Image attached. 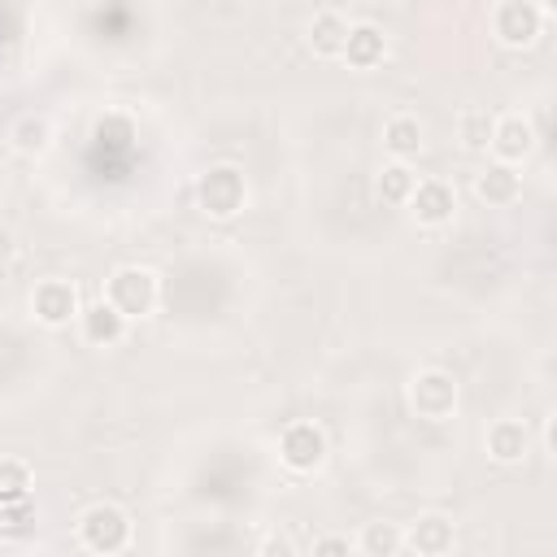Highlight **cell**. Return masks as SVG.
Listing matches in <instances>:
<instances>
[{
  "label": "cell",
  "instance_id": "obj_1",
  "mask_svg": "<svg viewBox=\"0 0 557 557\" xmlns=\"http://www.w3.org/2000/svg\"><path fill=\"white\" fill-rule=\"evenodd\" d=\"M131 535H135L131 513H126L122 505H113V500H96V505H87V509L78 513V544H83L87 553L113 557V553H122V548L131 544Z\"/></svg>",
  "mask_w": 557,
  "mask_h": 557
},
{
  "label": "cell",
  "instance_id": "obj_2",
  "mask_svg": "<svg viewBox=\"0 0 557 557\" xmlns=\"http://www.w3.org/2000/svg\"><path fill=\"white\" fill-rule=\"evenodd\" d=\"M157 296H161V283H157V274L144 270V265H122V270H113L109 283H104V300H109L126 322L148 318V313L157 309Z\"/></svg>",
  "mask_w": 557,
  "mask_h": 557
},
{
  "label": "cell",
  "instance_id": "obj_3",
  "mask_svg": "<svg viewBox=\"0 0 557 557\" xmlns=\"http://www.w3.org/2000/svg\"><path fill=\"white\" fill-rule=\"evenodd\" d=\"M196 205H200L209 218H218V222L235 218V213L248 205L244 170H235V165H209V170L196 178Z\"/></svg>",
  "mask_w": 557,
  "mask_h": 557
},
{
  "label": "cell",
  "instance_id": "obj_4",
  "mask_svg": "<svg viewBox=\"0 0 557 557\" xmlns=\"http://www.w3.org/2000/svg\"><path fill=\"white\" fill-rule=\"evenodd\" d=\"M457 379L448 370H418L409 379V409L422 418V422H444L457 413Z\"/></svg>",
  "mask_w": 557,
  "mask_h": 557
},
{
  "label": "cell",
  "instance_id": "obj_5",
  "mask_svg": "<svg viewBox=\"0 0 557 557\" xmlns=\"http://www.w3.org/2000/svg\"><path fill=\"white\" fill-rule=\"evenodd\" d=\"M492 35L505 48H531L544 35V13L535 0H496L492 9Z\"/></svg>",
  "mask_w": 557,
  "mask_h": 557
},
{
  "label": "cell",
  "instance_id": "obj_6",
  "mask_svg": "<svg viewBox=\"0 0 557 557\" xmlns=\"http://www.w3.org/2000/svg\"><path fill=\"white\" fill-rule=\"evenodd\" d=\"M278 461L292 470V474H313L322 461H326V435L318 422H287L283 435H278Z\"/></svg>",
  "mask_w": 557,
  "mask_h": 557
},
{
  "label": "cell",
  "instance_id": "obj_7",
  "mask_svg": "<svg viewBox=\"0 0 557 557\" xmlns=\"http://www.w3.org/2000/svg\"><path fill=\"white\" fill-rule=\"evenodd\" d=\"M78 309H83V300H78V287L70 278H44L30 292V318L39 326H52V331L70 326V322H78Z\"/></svg>",
  "mask_w": 557,
  "mask_h": 557
},
{
  "label": "cell",
  "instance_id": "obj_8",
  "mask_svg": "<svg viewBox=\"0 0 557 557\" xmlns=\"http://www.w3.org/2000/svg\"><path fill=\"white\" fill-rule=\"evenodd\" d=\"M409 218L418 226H448L453 213H457V191L444 183V178H418L409 200H405Z\"/></svg>",
  "mask_w": 557,
  "mask_h": 557
},
{
  "label": "cell",
  "instance_id": "obj_9",
  "mask_svg": "<svg viewBox=\"0 0 557 557\" xmlns=\"http://www.w3.org/2000/svg\"><path fill=\"white\" fill-rule=\"evenodd\" d=\"M492 157L505 165H522L535 152V126L522 113H500L492 117V139H487Z\"/></svg>",
  "mask_w": 557,
  "mask_h": 557
},
{
  "label": "cell",
  "instance_id": "obj_10",
  "mask_svg": "<svg viewBox=\"0 0 557 557\" xmlns=\"http://www.w3.org/2000/svg\"><path fill=\"white\" fill-rule=\"evenodd\" d=\"M531 444H535V435H531V426L522 418H496L483 431V448H487V457L496 466H518L531 453Z\"/></svg>",
  "mask_w": 557,
  "mask_h": 557
},
{
  "label": "cell",
  "instance_id": "obj_11",
  "mask_svg": "<svg viewBox=\"0 0 557 557\" xmlns=\"http://www.w3.org/2000/svg\"><path fill=\"white\" fill-rule=\"evenodd\" d=\"M457 544V527L448 513H422L405 527V548H413L418 557H444Z\"/></svg>",
  "mask_w": 557,
  "mask_h": 557
},
{
  "label": "cell",
  "instance_id": "obj_12",
  "mask_svg": "<svg viewBox=\"0 0 557 557\" xmlns=\"http://www.w3.org/2000/svg\"><path fill=\"white\" fill-rule=\"evenodd\" d=\"M78 331H83V339H87L91 348H113V344L126 339L131 322L100 296L96 305H83V309H78Z\"/></svg>",
  "mask_w": 557,
  "mask_h": 557
},
{
  "label": "cell",
  "instance_id": "obj_13",
  "mask_svg": "<svg viewBox=\"0 0 557 557\" xmlns=\"http://www.w3.org/2000/svg\"><path fill=\"white\" fill-rule=\"evenodd\" d=\"M474 196H479L487 209H509V205H518V196H522V174H518L513 165H505V161H492V165H483V170L474 174Z\"/></svg>",
  "mask_w": 557,
  "mask_h": 557
},
{
  "label": "cell",
  "instance_id": "obj_14",
  "mask_svg": "<svg viewBox=\"0 0 557 557\" xmlns=\"http://www.w3.org/2000/svg\"><path fill=\"white\" fill-rule=\"evenodd\" d=\"M383 57H387V35L374 22H352L339 61H348L352 70H374V65H383Z\"/></svg>",
  "mask_w": 557,
  "mask_h": 557
},
{
  "label": "cell",
  "instance_id": "obj_15",
  "mask_svg": "<svg viewBox=\"0 0 557 557\" xmlns=\"http://www.w3.org/2000/svg\"><path fill=\"white\" fill-rule=\"evenodd\" d=\"M348 17L344 13H335V9H322V13H313V22H309V30H305V44H309V52L313 57H322V61H335L339 52H344V39H348Z\"/></svg>",
  "mask_w": 557,
  "mask_h": 557
},
{
  "label": "cell",
  "instance_id": "obj_16",
  "mask_svg": "<svg viewBox=\"0 0 557 557\" xmlns=\"http://www.w3.org/2000/svg\"><path fill=\"white\" fill-rule=\"evenodd\" d=\"M426 144V126L413 117V113H392L383 122V148L392 161H413Z\"/></svg>",
  "mask_w": 557,
  "mask_h": 557
},
{
  "label": "cell",
  "instance_id": "obj_17",
  "mask_svg": "<svg viewBox=\"0 0 557 557\" xmlns=\"http://www.w3.org/2000/svg\"><path fill=\"white\" fill-rule=\"evenodd\" d=\"M9 144H13V152H22V157H39V152L52 148V122H48L44 113H22V117L9 126Z\"/></svg>",
  "mask_w": 557,
  "mask_h": 557
},
{
  "label": "cell",
  "instance_id": "obj_18",
  "mask_svg": "<svg viewBox=\"0 0 557 557\" xmlns=\"http://www.w3.org/2000/svg\"><path fill=\"white\" fill-rule=\"evenodd\" d=\"M352 548H361L366 557H396L405 548V531L396 522H366L361 535L352 540Z\"/></svg>",
  "mask_w": 557,
  "mask_h": 557
},
{
  "label": "cell",
  "instance_id": "obj_19",
  "mask_svg": "<svg viewBox=\"0 0 557 557\" xmlns=\"http://www.w3.org/2000/svg\"><path fill=\"white\" fill-rule=\"evenodd\" d=\"M413 183H418V174L409 170V161H387L379 170V178H374V191H379L383 205H405L409 191H413Z\"/></svg>",
  "mask_w": 557,
  "mask_h": 557
},
{
  "label": "cell",
  "instance_id": "obj_20",
  "mask_svg": "<svg viewBox=\"0 0 557 557\" xmlns=\"http://www.w3.org/2000/svg\"><path fill=\"white\" fill-rule=\"evenodd\" d=\"M30 466L22 457H0V505H17V500H30Z\"/></svg>",
  "mask_w": 557,
  "mask_h": 557
},
{
  "label": "cell",
  "instance_id": "obj_21",
  "mask_svg": "<svg viewBox=\"0 0 557 557\" xmlns=\"http://www.w3.org/2000/svg\"><path fill=\"white\" fill-rule=\"evenodd\" d=\"M457 139L466 152H487V139H492V113L487 109H466L457 117Z\"/></svg>",
  "mask_w": 557,
  "mask_h": 557
},
{
  "label": "cell",
  "instance_id": "obj_22",
  "mask_svg": "<svg viewBox=\"0 0 557 557\" xmlns=\"http://www.w3.org/2000/svg\"><path fill=\"white\" fill-rule=\"evenodd\" d=\"M352 553V540L348 535H322L313 540V557H348Z\"/></svg>",
  "mask_w": 557,
  "mask_h": 557
},
{
  "label": "cell",
  "instance_id": "obj_23",
  "mask_svg": "<svg viewBox=\"0 0 557 557\" xmlns=\"http://www.w3.org/2000/svg\"><path fill=\"white\" fill-rule=\"evenodd\" d=\"M261 553H283L287 557V553H296V544L287 535H270V540H261Z\"/></svg>",
  "mask_w": 557,
  "mask_h": 557
},
{
  "label": "cell",
  "instance_id": "obj_24",
  "mask_svg": "<svg viewBox=\"0 0 557 557\" xmlns=\"http://www.w3.org/2000/svg\"><path fill=\"white\" fill-rule=\"evenodd\" d=\"M13 257V231L0 222V261H9Z\"/></svg>",
  "mask_w": 557,
  "mask_h": 557
},
{
  "label": "cell",
  "instance_id": "obj_25",
  "mask_svg": "<svg viewBox=\"0 0 557 557\" xmlns=\"http://www.w3.org/2000/svg\"><path fill=\"white\" fill-rule=\"evenodd\" d=\"M535 4H540V13H544V17H548V13L557 9V0H535Z\"/></svg>",
  "mask_w": 557,
  "mask_h": 557
}]
</instances>
